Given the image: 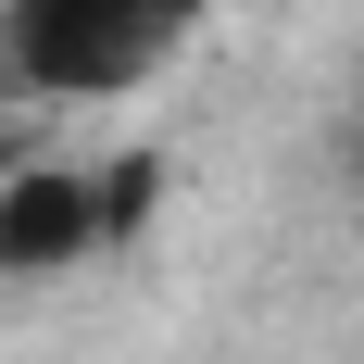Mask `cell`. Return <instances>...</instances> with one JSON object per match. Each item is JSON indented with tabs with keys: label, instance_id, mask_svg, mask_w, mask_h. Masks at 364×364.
I'll list each match as a JSON object with an SVG mask.
<instances>
[{
	"label": "cell",
	"instance_id": "4",
	"mask_svg": "<svg viewBox=\"0 0 364 364\" xmlns=\"http://www.w3.org/2000/svg\"><path fill=\"white\" fill-rule=\"evenodd\" d=\"M352 176H364V101H352Z\"/></svg>",
	"mask_w": 364,
	"mask_h": 364
},
{
	"label": "cell",
	"instance_id": "1",
	"mask_svg": "<svg viewBox=\"0 0 364 364\" xmlns=\"http://www.w3.org/2000/svg\"><path fill=\"white\" fill-rule=\"evenodd\" d=\"M201 0H0V75L38 101H113L139 88Z\"/></svg>",
	"mask_w": 364,
	"mask_h": 364
},
{
	"label": "cell",
	"instance_id": "2",
	"mask_svg": "<svg viewBox=\"0 0 364 364\" xmlns=\"http://www.w3.org/2000/svg\"><path fill=\"white\" fill-rule=\"evenodd\" d=\"M88 252H113V226H101V176L0 151V277H75Z\"/></svg>",
	"mask_w": 364,
	"mask_h": 364
},
{
	"label": "cell",
	"instance_id": "3",
	"mask_svg": "<svg viewBox=\"0 0 364 364\" xmlns=\"http://www.w3.org/2000/svg\"><path fill=\"white\" fill-rule=\"evenodd\" d=\"M151 188H164V164H151V151L101 164V226H113V239H139V226H151Z\"/></svg>",
	"mask_w": 364,
	"mask_h": 364
}]
</instances>
